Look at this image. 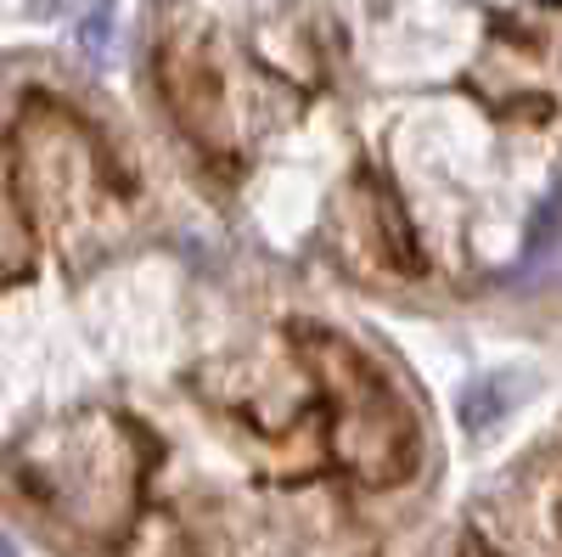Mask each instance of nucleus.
<instances>
[{
	"label": "nucleus",
	"instance_id": "f257e3e1",
	"mask_svg": "<svg viewBox=\"0 0 562 557\" xmlns=\"http://www.w3.org/2000/svg\"><path fill=\"white\" fill-rule=\"evenodd\" d=\"M562 243V175H557V186L546 192V203L535 209V220H529V243H524V259H518V270L512 276H524L535 259H546L551 248Z\"/></svg>",
	"mask_w": 562,
	"mask_h": 557
},
{
	"label": "nucleus",
	"instance_id": "f03ea898",
	"mask_svg": "<svg viewBox=\"0 0 562 557\" xmlns=\"http://www.w3.org/2000/svg\"><path fill=\"white\" fill-rule=\"evenodd\" d=\"M557 45H562V29H557Z\"/></svg>",
	"mask_w": 562,
	"mask_h": 557
}]
</instances>
